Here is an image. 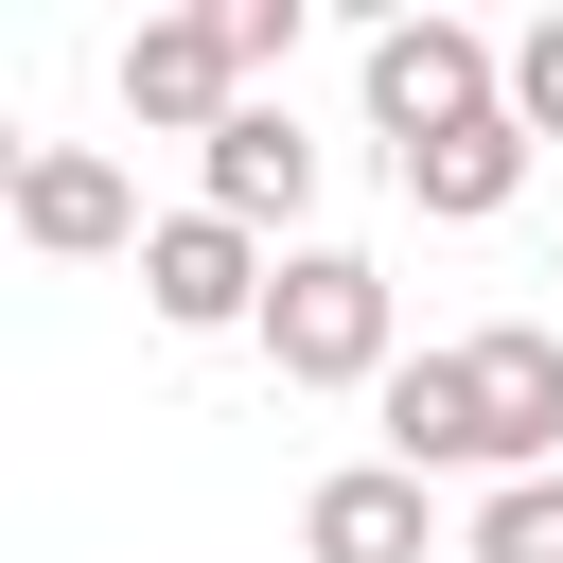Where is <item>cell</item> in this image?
<instances>
[{
    "mask_svg": "<svg viewBox=\"0 0 563 563\" xmlns=\"http://www.w3.org/2000/svg\"><path fill=\"white\" fill-rule=\"evenodd\" d=\"M0 211H18L35 264H141V246H158V229H141V176H123L106 141H18Z\"/></svg>",
    "mask_w": 563,
    "mask_h": 563,
    "instance_id": "5",
    "label": "cell"
},
{
    "mask_svg": "<svg viewBox=\"0 0 563 563\" xmlns=\"http://www.w3.org/2000/svg\"><path fill=\"white\" fill-rule=\"evenodd\" d=\"M387 176H405V211H422V229H493V211L528 194V123L493 106V123H457V141H422V158H387Z\"/></svg>",
    "mask_w": 563,
    "mask_h": 563,
    "instance_id": "9",
    "label": "cell"
},
{
    "mask_svg": "<svg viewBox=\"0 0 563 563\" xmlns=\"http://www.w3.org/2000/svg\"><path fill=\"white\" fill-rule=\"evenodd\" d=\"M510 123H528V141H563V18H528V35H510Z\"/></svg>",
    "mask_w": 563,
    "mask_h": 563,
    "instance_id": "12",
    "label": "cell"
},
{
    "mask_svg": "<svg viewBox=\"0 0 563 563\" xmlns=\"http://www.w3.org/2000/svg\"><path fill=\"white\" fill-rule=\"evenodd\" d=\"M545 282H563V264H545Z\"/></svg>",
    "mask_w": 563,
    "mask_h": 563,
    "instance_id": "13",
    "label": "cell"
},
{
    "mask_svg": "<svg viewBox=\"0 0 563 563\" xmlns=\"http://www.w3.org/2000/svg\"><path fill=\"white\" fill-rule=\"evenodd\" d=\"M457 405H475V493L563 475V317H493V334H457Z\"/></svg>",
    "mask_w": 563,
    "mask_h": 563,
    "instance_id": "3",
    "label": "cell"
},
{
    "mask_svg": "<svg viewBox=\"0 0 563 563\" xmlns=\"http://www.w3.org/2000/svg\"><path fill=\"white\" fill-rule=\"evenodd\" d=\"M422 545H440V475L405 457H334L299 493V563H422Z\"/></svg>",
    "mask_w": 563,
    "mask_h": 563,
    "instance_id": "7",
    "label": "cell"
},
{
    "mask_svg": "<svg viewBox=\"0 0 563 563\" xmlns=\"http://www.w3.org/2000/svg\"><path fill=\"white\" fill-rule=\"evenodd\" d=\"M352 88H369V141L422 158V141H457V123L510 106V35H475V18H369Z\"/></svg>",
    "mask_w": 563,
    "mask_h": 563,
    "instance_id": "2",
    "label": "cell"
},
{
    "mask_svg": "<svg viewBox=\"0 0 563 563\" xmlns=\"http://www.w3.org/2000/svg\"><path fill=\"white\" fill-rule=\"evenodd\" d=\"M369 422H387L369 457H405V475H475V405H457V334H440V352H405V369L369 387Z\"/></svg>",
    "mask_w": 563,
    "mask_h": 563,
    "instance_id": "10",
    "label": "cell"
},
{
    "mask_svg": "<svg viewBox=\"0 0 563 563\" xmlns=\"http://www.w3.org/2000/svg\"><path fill=\"white\" fill-rule=\"evenodd\" d=\"M194 211H229V229H299L317 211V141H299V106H229V141L194 158Z\"/></svg>",
    "mask_w": 563,
    "mask_h": 563,
    "instance_id": "8",
    "label": "cell"
},
{
    "mask_svg": "<svg viewBox=\"0 0 563 563\" xmlns=\"http://www.w3.org/2000/svg\"><path fill=\"white\" fill-rule=\"evenodd\" d=\"M457 563H563V475H510V493H475Z\"/></svg>",
    "mask_w": 563,
    "mask_h": 563,
    "instance_id": "11",
    "label": "cell"
},
{
    "mask_svg": "<svg viewBox=\"0 0 563 563\" xmlns=\"http://www.w3.org/2000/svg\"><path fill=\"white\" fill-rule=\"evenodd\" d=\"M264 282H282V246L229 229V211H158V246H141V317L158 334H264Z\"/></svg>",
    "mask_w": 563,
    "mask_h": 563,
    "instance_id": "6",
    "label": "cell"
},
{
    "mask_svg": "<svg viewBox=\"0 0 563 563\" xmlns=\"http://www.w3.org/2000/svg\"><path fill=\"white\" fill-rule=\"evenodd\" d=\"M264 369L282 387H387L405 369V282L369 246H282L264 282Z\"/></svg>",
    "mask_w": 563,
    "mask_h": 563,
    "instance_id": "1",
    "label": "cell"
},
{
    "mask_svg": "<svg viewBox=\"0 0 563 563\" xmlns=\"http://www.w3.org/2000/svg\"><path fill=\"white\" fill-rule=\"evenodd\" d=\"M229 106H264V70H246V35H229V0H194V18H141L123 35V123L141 141H229Z\"/></svg>",
    "mask_w": 563,
    "mask_h": 563,
    "instance_id": "4",
    "label": "cell"
}]
</instances>
